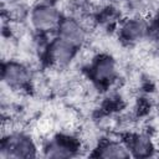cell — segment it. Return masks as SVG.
Masks as SVG:
<instances>
[{
	"label": "cell",
	"mask_w": 159,
	"mask_h": 159,
	"mask_svg": "<svg viewBox=\"0 0 159 159\" xmlns=\"http://www.w3.org/2000/svg\"><path fill=\"white\" fill-rule=\"evenodd\" d=\"M147 24L144 20L142 19H128L120 29V34L123 40L128 41V42H137L139 40H142L145 34H147Z\"/></svg>",
	"instance_id": "52a82bcc"
},
{
	"label": "cell",
	"mask_w": 159,
	"mask_h": 159,
	"mask_svg": "<svg viewBox=\"0 0 159 159\" xmlns=\"http://www.w3.org/2000/svg\"><path fill=\"white\" fill-rule=\"evenodd\" d=\"M57 29H58V37L71 43L75 47L81 46L86 39L84 26L75 19L67 17L61 20Z\"/></svg>",
	"instance_id": "277c9868"
},
{
	"label": "cell",
	"mask_w": 159,
	"mask_h": 159,
	"mask_svg": "<svg viewBox=\"0 0 159 159\" xmlns=\"http://www.w3.org/2000/svg\"><path fill=\"white\" fill-rule=\"evenodd\" d=\"M31 21L35 29L40 31H51L58 27L61 22L57 9L51 5H39L35 7L31 15Z\"/></svg>",
	"instance_id": "7a4b0ae2"
},
{
	"label": "cell",
	"mask_w": 159,
	"mask_h": 159,
	"mask_svg": "<svg viewBox=\"0 0 159 159\" xmlns=\"http://www.w3.org/2000/svg\"><path fill=\"white\" fill-rule=\"evenodd\" d=\"M35 144L30 138L22 134H11L2 140L0 157L2 159L31 158L35 157Z\"/></svg>",
	"instance_id": "6da1fadb"
},
{
	"label": "cell",
	"mask_w": 159,
	"mask_h": 159,
	"mask_svg": "<svg viewBox=\"0 0 159 159\" xmlns=\"http://www.w3.org/2000/svg\"><path fill=\"white\" fill-rule=\"evenodd\" d=\"M30 71L26 66L17 62H7L2 67V81L6 86L20 89L30 83Z\"/></svg>",
	"instance_id": "3957f363"
},
{
	"label": "cell",
	"mask_w": 159,
	"mask_h": 159,
	"mask_svg": "<svg viewBox=\"0 0 159 159\" xmlns=\"http://www.w3.org/2000/svg\"><path fill=\"white\" fill-rule=\"evenodd\" d=\"M76 147L73 142L65 139H56L47 145L45 149V155L50 158H68L73 157Z\"/></svg>",
	"instance_id": "9c48e42d"
},
{
	"label": "cell",
	"mask_w": 159,
	"mask_h": 159,
	"mask_svg": "<svg viewBox=\"0 0 159 159\" xmlns=\"http://www.w3.org/2000/svg\"><path fill=\"white\" fill-rule=\"evenodd\" d=\"M128 148L132 155L135 157H147L153 150V142L147 134H135L132 137Z\"/></svg>",
	"instance_id": "30bf717a"
},
{
	"label": "cell",
	"mask_w": 159,
	"mask_h": 159,
	"mask_svg": "<svg viewBox=\"0 0 159 159\" xmlns=\"http://www.w3.org/2000/svg\"><path fill=\"white\" fill-rule=\"evenodd\" d=\"M97 157L101 158H117V159H122V158H129L132 157V153L128 148V145L120 143V142H116V140H108L104 142L97 150Z\"/></svg>",
	"instance_id": "ba28073f"
},
{
	"label": "cell",
	"mask_w": 159,
	"mask_h": 159,
	"mask_svg": "<svg viewBox=\"0 0 159 159\" xmlns=\"http://www.w3.org/2000/svg\"><path fill=\"white\" fill-rule=\"evenodd\" d=\"M116 63L108 56H103L96 60V62L92 66V78L102 86L109 84L116 78Z\"/></svg>",
	"instance_id": "5b68a950"
},
{
	"label": "cell",
	"mask_w": 159,
	"mask_h": 159,
	"mask_svg": "<svg viewBox=\"0 0 159 159\" xmlns=\"http://www.w3.org/2000/svg\"><path fill=\"white\" fill-rule=\"evenodd\" d=\"M75 46L58 37L50 45L48 58L56 66H66L72 60L75 55Z\"/></svg>",
	"instance_id": "8992f818"
}]
</instances>
